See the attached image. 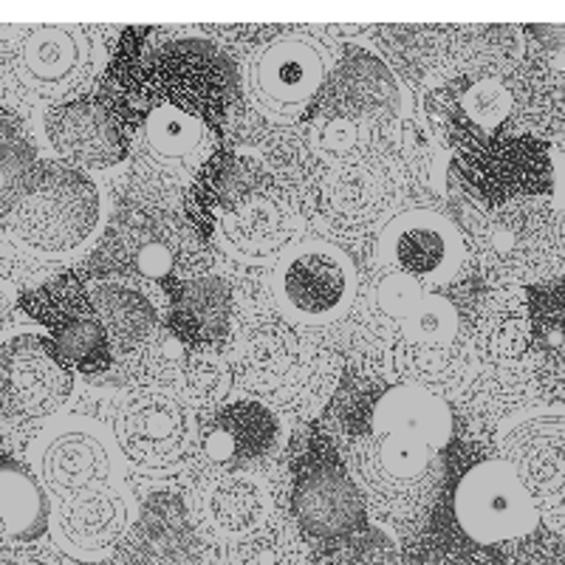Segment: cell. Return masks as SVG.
<instances>
[{
	"mask_svg": "<svg viewBox=\"0 0 565 565\" xmlns=\"http://www.w3.org/2000/svg\"><path fill=\"white\" fill-rule=\"evenodd\" d=\"M402 181L382 156L334 164L320 186V212L337 232H362L396 206Z\"/></svg>",
	"mask_w": 565,
	"mask_h": 565,
	"instance_id": "obj_22",
	"label": "cell"
},
{
	"mask_svg": "<svg viewBox=\"0 0 565 565\" xmlns=\"http://www.w3.org/2000/svg\"><path fill=\"white\" fill-rule=\"evenodd\" d=\"M0 565H63V559L40 546H9L0 548Z\"/></svg>",
	"mask_w": 565,
	"mask_h": 565,
	"instance_id": "obj_39",
	"label": "cell"
},
{
	"mask_svg": "<svg viewBox=\"0 0 565 565\" xmlns=\"http://www.w3.org/2000/svg\"><path fill=\"white\" fill-rule=\"evenodd\" d=\"M206 210L221 244L244 260L282 257L302 232L295 201L269 170L249 159H230L218 170Z\"/></svg>",
	"mask_w": 565,
	"mask_h": 565,
	"instance_id": "obj_4",
	"label": "cell"
},
{
	"mask_svg": "<svg viewBox=\"0 0 565 565\" xmlns=\"http://www.w3.org/2000/svg\"><path fill=\"white\" fill-rule=\"evenodd\" d=\"M469 249L489 286H537L565 275V204L521 199L467 221Z\"/></svg>",
	"mask_w": 565,
	"mask_h": 565,
	"instance_id": "obj_2",
	"label": "cell"
},
{
	"mask_svg": "<svg viewBox=\"0 0 565 565\" xmlns=\"http://www.w3.org/2000/svg\"><path fill=\"white\" fill-rule=\"evenodd\" d=\"M512 565H565V543L557 537L523 540L521 552L514 554Z\"/></svg>",
	"mask_w": 565,
	"mask_h": 565,
	"instance_id": "obj_38",
	"label": "cell"
},
{
	"mask_svg": "<svg viewBox=\"0 0 565 565\" xmlns=\"http://www.w3.org/2000/svg\"><path fill=\"white\" fill-rule=\"evenodd\" d=\"M380 269L413 277L424 286L452 282L467 266V246L456 224L436 210H405L380 235Z\"/></svg>",
	"mask_w": 565,
	"mask_h": 565,
	"instance_id": "obj_18",
	"label": "cell"
},
{
	"mask_svg": "<svg viewBox=\"0 0 565 565\" xmlns=\"http://www.w3.org/2000/svg\"><path fill=\"white\" fill-rule=\"evenodd\" d=\"M114 83L130 105H173L206 122L224 116L226 63L204 40H164L145 60L130 52L114 71Z\"/></svg>",
	"mask_w": 565,
	"mask_h": 565,
	"instance_id": "obj_6",
	"label": "cell"
},
{
	"mask_svg": "<svg viewBox=\"0 0 565 565\" xmlns=\"http://www.w3.org/2000/svg\"><path fill=\"white\" fill-rule=\"evenodd\" d=\"M376 68L380 65L371 60L353 63L351 71L337 79L311 122V145L334 164L371 156L373 141L396 114V85L385 71L373 79Z\"/></svg>",
	"mask_w": 565,
	"mask_h": 565,
	"instance_id": "obj_12",
	"label": "cell"
},
{
	"mask_svg": "<svg viewBox=\"0 0 565 565\" xmlns=\"http://www.w3.org/2000/svg\"><path fill=\"white\" fill-rule=\"evenodd\" d=\"M40 170L38 153L23 128L0 110V221H7Z\"/></svg>",
	"mask_w": 565,
	"mask_h": 565,
	"instance_id": "obj_37",
	"label": "cell"
},
{
	"mask_svg": "<svg viewBox=\"0 0 565 565\" xmlns=\"http://www.w3.org/2000/svg\"><path fill=\"white\" fill-rule=\"evenodd\" d=\"M559 74H563V79H565V54L559 57Z\"/></svg>",
	"mask_w": 565,
	"mask_h": 565,
	"instance_id": "obj_41",
	"label": "cell"
},
{
	"mask_svg": "<svg viewBox=\"0 0 565 565\" xmlns=\"http://www.w3.org/2000/svg\"><path fill=\"white\" fill-rule=\"evenodd\" d=\"M552 150L546 141L526 134H509L492 139L461 159V175L467 184L492 206L521 199H540L552 186Z\"/></svg>",
	"mask_w": 565,
	"mask_h": 565,
	"instance_id": "obj_20",
	"label": "cell"
},
{
	"mask_svg": "<svg viewBox=\"0 0 565 565\" xmlns=\"http://www.w3.org/2000/svg\"><path fill=\"white\" fill-rule=\"evenodd\" d=\"M348 469L376 518L411 526L433 507L441 487V450L416 436L367 427L348 450Z\"/></svg>",
	"mask_w": 565,
	"mask_h": 565,
	"instance_id": "obj_5",
	"label": "cell"
},
{
	"mask_svg": "<svg viewBox=\"0 0 565 565\" xmlns=\"http://www.w3.org/2000/svg\"><path fill=\"white\" fill-rule=\"evenodd\" d=\"M52 526V501L32 469L0 456V548L34 546Z\"/></svg>",
	"mask_w": 565,
	"mask_h": 565,
	"instance_id": "obj_31",
	"label": "cell"
},
{
	"mask_svg": "<svg viewBox=\"0 0 565 565\" xmlns=\"http://www.w3.org/2000/svg\"><path fill=\"white\" fill-rule=\"evenodd\" d=\"M280 438L275 411L260 402H235L210 413L199 430L195 452L218 472H246L252 463L266 461Z\"/></svg>",
	"mask_w": 565,
	"mask_h": 565,
	"instance_id": "obj_23",
	"label": "cell"
},
{
	"mask_svg": "<svg viewBox=\"0 0 565 565\" xmlns=\"http://www.w3.org/2000/svg\"><path fill=\"white\" fill-rule=\"evenodd\" d=\"M452 523L481 548L512 546L532 537L540 514L503 458H478L452 483Z\"/></svg>",
	"mask_w": 565,
	"mask_h": 565,
	"instance_id": "obj_11",
	"label": "cell"
},
{
	"mask_svg": "<svg viewBox=\"0 0 565 565\" xmlns=\"http://www.w3.org/2000/svg\"><path fill=\"white\" fill-rule=\"evenodd\" d=\"M3 326H7V300L0 295V331H3Z\"/></svg>",
	"mask_w": 565,
	"mask_h": 565,
	"instance_id": "obj_40",
	"label": "cell"
},
{
	"mask_svg": "<svg viewBox=\"0 0 565 565\" xmlns=\"http://www.w3.org/2000/svg\"><path fill=\"white\" fill-rule=\"evenodd\" d=\"M534 367H523L521 362L512 365H483L478 371H467L461 385H467V405L476 411L483 422H501L509 413H518L537 385Z\"/></svg>",
	"mask_w": 565,
	"mask_h": 565,
	"instance_id": "obj_34",
	"label": "cell"
},
{
	"mask_svg": "<svg viewBox=\"0 0 565 565\" xmlns=\"http://www.w3.org/2000/svg\"><path fill=\"white\" fill-rule=\"evenodd\" d=\"M114 461L108 444L94 427L68 424L45 438L40 450V478L54 494L77 498V494L103 489L110 481Z\"/></svg>",
	"mask_w": 565,
	"mask_h": 565,
	"instance_id": "obj_28",
	"label": "cell"
},
{
	"mask_svg": "<svg viewBox=\"0 0 565 565\" xmlns=\"http://www.w3.org/2000/svg\"><path fill=\"white\" fill-rule=\"evenodd\" d=\"M300 534L317 540H334L351 532L362 518V492L345 469L328 461H315L297 476L291 489Z\"/></svg>",
	"mask_w": 565,
	"mask_h": 565,
	"instance_id": "obj_26",
	"label": "cell"
},
{
	"mask_svg": "<svg viewBox=\"0 0 565 565\" xmlns=\"http://www.w3.org/2000/svg\"><path fill=\"white\" fill-rule=\"evenodd\" d=\"M97 184L83 170L49 161L40 164L26 195L7 218L12 241L34 255H68L94 235L99 224Z\"/></svg>",
	"mask_w": 565,
	"mask_h": 565,
	"instance_id": "obj_8",
	"label": "cell"
},
{
	"mask_svg": "<svg viewBox=\"0 0 565 565\" xmlns=\"http://www.w3.org/2000/svg\"><path fill=\"white\" fill-rule=\"evenodd\" d=\"M99 68V40L79 23L9 26L0 79L38 103H68Z\"/></svg>",
	"mask_w": 565,
	"mask_h": 565,
	"instance_id": "obj_7",
	"label": "cell"
},
{
	"mask_svg": "<svg viewBox=\"0 0 565 565\" xmlns=\"http://www.w3.org/2000/svg\"><path fill=\"white\" fill-rule=\"evenodd\" d=\"M114 353H134L156 340L159 315L145 291L125 280H97L88 289Z\"/></svg>",
	"mask_w": 565,
	"mask_h": 565,
	"instance_id": "obj_33",
	"label": "cell"
},
{
	"mask_svg": "<svg viewBox=\"0 0 565 565\" xmlns=\"http://www.w3.org/2000/svg\"><path fill=\"white\" fill-rule=\"evenodd\" d=\"M114 436L128 461L145 472H173L195 452L193 413L168 387H136L114 413Z\"/></svg>",
	"mask_w": 565,
	"mask_h": 565,
	"instance_id": "obj_14",
	"label": "cell"
},
{
	"mask_svg": "<svg viewBox=\"0 0 565 565\" xmlns=\"http://www.w3.org/2000/svg\"><path fill=\"white\" fill-rule=\"evenodd\" d=\"M238 373L260 405L309 418L334 393L340 360L331 348L277 320L249 331L238 351Z\"/></svg>",
	"mask_w": 565,
	"mask_h": 565,
	"instance_id": "obj_3",
	"label": "cell"
},
{
	"mask_svg": "<svg viewBox=\"0 0 565 565\" xmlns=\"http://www.w3.org/2000/svg\"><path fill=\"white\" fill-rule=\"evenodd\" d=\"M532 306L534 373L548 387L565 391V282L546 286L529 297Z\"/></svg>",
	"mask_w": 565,
	"mask_h": 565,
	"instance_id": "obj_35",
	"label": "cell"
},
{
	"mask_svg": "<svg viewBox=\"0 0 565 565\" xmlns=\"http://www.w3.org/2000/svg\"><path fill=\"white\" fill-rule=\"evenodd\" d=\"M365 326L398 385H461L469 371L463 320L450 297L380 269L367 282Z\"/></svg>",
	"mask_w": 565,
	"mask_h": 565,
	"instance_id": "obj_1",
	"label": "cell"
},
{
	"mask_svg": "<svg viewBox=\"0 0 565 565\" xmlns=\"http://www.w3.org/2000/svg\"><path fill=\"white\" fill-rule=\"evenodd\" d=\"M235 320V291L218 275H201L170 286L168 331L184 348L204 351L230 337Z\"/></svg>",
	"mask_w": 565,
	"mask_h": 565,
	"instance_id": "obj_29",
	"label": "cell"
},
{
	"mask_svg": "<svg viewBox=\"0 0 565 565\" xmlns=\"http://www.w3.org/2000/svg\"><path fill=\"white\" fill-rule=\"evenodd\" d=\"M331 57L306 32H280L249 57L246 88L257 108L277 122L300 119L328 83Z\"/></svg>",
	"mask_w": 565,
	"mask_h": 565,
	"instance_id": "obj_15",
	"label": "cell"
},
{
	"mask_svg": "<svg viewBox=\"0 0 565 565\" xmlns=\"http://www.w3.org/2000/svg\"><path fill=\"white\" fill-rule=\"evenodd\" d=\"M45 136L54 153L77 170H108L128 159L130 141L103 103L88 97L54 105L45 114Z\"/></svg>",
	"mask_w": 565,
	"mask_h": 565,
	"instance_id": "obj_24",
	"label": "cell"
},
{
	"mask_svg": "<svg viewBox=\"0 0 565 565\" xmlns=\"http://www.w3.org/2000/svg\"><path fill=\"white\" fill-rule=\"evenodd\" d=\"M271 295L289 322L322 328L342 320L360 295L356 266L331 244H302L277 260L271 271Z\"/></svg>",
	"mask_w": 565,
	"mask_h": 565,
	"instance_id": "obj_13",
	"label": "cell"
},
{
	"mask_svg": "<svg viewBox=\"0 0 565 565\" xmlns=\"http://www.w3.org/2000/svg\"><path fill=\"white\" fill-rule=\"evenodd\" d=\"M467 334L483 365H512L532 348V306L518 286L478 291L467 315Z\"/></svg>",
	"mask_w": 565,
	"mask_h": 565,
	"instance_id": "obj_25",
	"label": "cell"
},
{
	"mask_svg": "<svg viewBox=\"0 0 565 565\" xmlns=\"http://www.w3.org/2000/svg\"><path fill=\"white\" fill-rule=\"evenodd\" d=\"M371 427L407 433L444 450L452 438V413L430 387L391 385L373 402Z\"/></svg>",
	"mask_w": 565,
	"mask_h": 565,
	"instance_id": "obj_32",
	"label": "cell"
},
{
	"mask_svg": "<svg viewBox=\"0 0 565 565\" xmlns=\"http://www.w3.org/2000/svg\"><path fill=\"white\" fill-rule=\"evenodd\" d=\"M447 128L467 150L501 139L503 125L514 116L518 97L514 79L503 77V71L467 68L456 79V88L447 90Z\"/></svg>",
	"mask_w": 565,
	"mask_h": 565,
	"instance_id": "obj_27",
	"label": "cell"
},
{
	"mask_svg": "<svg viewBox=\"0 0 565 565\" xmlns=\"http://www.w3.org/2000/svg\"><path fill=\"white\" fill-rule=\"evenodd\" d=\"M105 252L122 277L175 286L201 277L210 255L199 232L179 212L159 204L128 206L110 224Z\"/></svg>",
	"mask_w": 565,
	"mask_h": 565,
	"instance_id": "obj_10",
	"label": "cell"
},
{
	"mask_svg": "<svg viewBox=\"0 0 565 565\" xmlns=\"http://www.w3.org/2000/svg\"><path fill=\"white\" fill-rule=\"evenodd\" d=\"M501 452L521 478L540 521L565 532V413L540 411L514 422L503 433Z\"/></svg>",
	"mask_w": 565,
	"mask_h": 565,
	"instance_id": "obj_17",
	"label": "cell"
},
{
	"mask_svg": "<svg viewBox=\"0 0 565 565\" xmlns=\"http://www.w3.org/2000/svg\"><path fill=\"white\" fill-rule=\"evenodd\" d=\"M20 309L49 331V342L65 367L94 376L114 365V348L79 277L65 275L26 291Z\"/></svg>",
	"mask_w": 565,
	"mask_h": 565,
	"instance_id": "obj_16",
	"label": "cell"
},
{
	"mask_svg": "<svg viewBox=\"0 0 565 565\" xmlns=\"http://www.w3.org/2000/svg\"><path fill=\"white\" fill-rule=\"evenodd\" d=\"M57 537L68 554L79 559H99L119 546L130 523L128 503L110 489L77 494L60 507Z\"/></svg>",
	"mask_w": 565,
	"mask_h": 565,
	"instance_id": "obj_30",
	"label": "cell"
},
{
	"mask_svg": "<svg viewBox=\"0 0 565 565\" xmlns=\"http://www.w3.org/2000/svg\"><path fill=\"white\" fill-rule=\"evenodd\" d=\"M168 380L173 382V393L186 405L215 407L232 391V371L215 356L184 348L179 342V356L168 367Z\"/></svg>",
	"mask_w": 565,
	"mask_h": 565,
	"instance_id": "obj_36",
	"label": "cell"
},
{
	"mask_svg": "<svg viewBox=\"0 0 565 565\" xmlns=\"http://www.w3.org/2000/svg\"><path fill=\"white\" fill-rule=\"evenodd\" d=\"M215 128L199 114L173 105L150 108L130 136L134 179L153 204L184 199L215 153Z\"/></svg>",
	"mask_w": 565,
	"mask_h": 565,
	"instance_id": "obj_9",
	"label": "cell"
},
{
	"mask_svg": "<svg viewBox=\"0 0 565 565\" xmlns=\"http://www.w3.org/2000/svg\"><path fill=\"white\" fill-rule=\"evenodd\" d=\"M195 518L212 546L230 554L280 521L271 483L252 469L218 472L201 487Z\"/></svg>",
	"mask_w": 565,
	"mask_h": 565,
	"instance_id": "obj_21",
	"label": "cell"
},
{
	"mask_svg": "<svg viewBox=\"0 0 565 565\" xmlns=\"http://www.w3.org/2000/svg\"><path fill=\"white\" fill-rule=\"evenodd\" d=\"M71 391L74 371L65 367L49 337L18 334L0 345V422L52 416Z\"/></svg>",
	"mask_w": 565,
	"mask_h": 565,
	"instance_id": "obj_19",
	"label": "cell"
}]
</instances>
